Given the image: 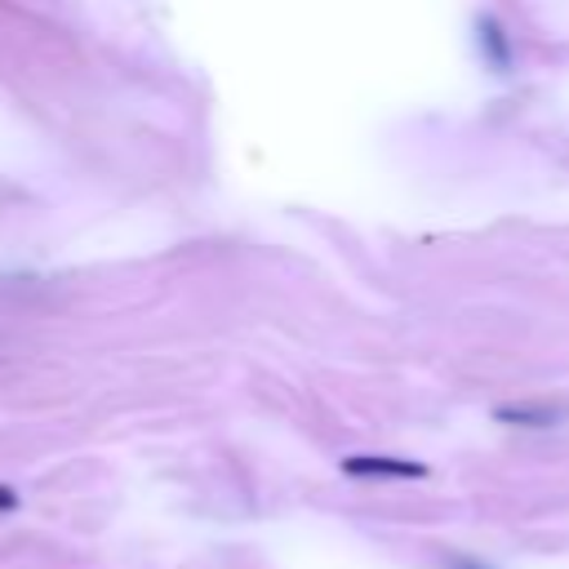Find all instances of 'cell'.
I'll list each match as a JSON object with an SVG mask.
<instances>
[{
	"label": "cell",
	"instance_id": "2",
	"mask_svg": "<svg viewBox=\"0 0 569 569\" xmlns=\"http://www.w3.org/2000/svg\"><path fill=\"white\" fill-rule=\"evenodd\" d=\"M493 418H498V422H516V427H551V422H560L565 413H560L556 405H498Z\"/></svg>",
	"mask_w": 569,
	"mask_h": 569
},
{
	"label": "cell",
	"instance_id": "1",
	"mask_svg": "<svg viewBox=\"0 0 569 569\" xmlns=\"http://www.w3.org/2000/svg\"><path fill=\"white\" fill-rule=\"evenodd\" d=\"M342 471L356 476V480H422V476H427V462L360 453V458H342Z\"/></svg>",
	"mask_w": 569,
	"mask_h": 569
},
{
	"label": "cell",
	"instance_id": "3",
	"mask_svg": "<svg viewBox=\"0 0 569 569\" xmlns=\"http://www.w3.org/2000/svg\"><path fill=\"white\" fill-rule=\"evenodd\" d=\"M480 31H485V49H489L493 67H507V36H502V27L493 18H480Z\"/></svg>",
	"mask_w": 569,
	"mask_h": 569
},
{
	"label": "cell",
	"instance_id": "4",
	"mask_svg": "<svg viewBox=\"0 0 569 569\" xmlns=\"http://www.w3.org/2000/svg\"><path fill=\"white\" fill-rule=\"evenodd\" d=\"M9 507H18V498H13V489H0V511H9Z\"/></svg>",
	"mask_w": 569,
	"mask_h": 569
}]
</instances>
